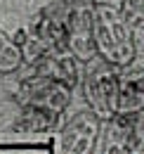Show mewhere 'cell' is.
<instances>
[{"mask_svg":"<svg viewBox=\"0 0 144 154\" xmlns=\"http://www.w3.org/2000/svg\"><path fill=\"white\" fill-rule=\"evenodd\" d=\"M144 107V62L142 55H135V59L121 66L118 74V104L116 114H137Z\"/></svg>","mask_w":144,"mask_h":154,"instance_id":"cell-7","label":"cell"},{"mask_svg":"<svg viewBox=\"0 0 144 154\" xmlns=\"http://www.w3.org/2000/svg\"><path fill=\"white\" fill-rule=\"evenodd\" d=\"M66 45L73 52V57L80 64L97 57L94 48V31H92V7L80 5V7H69L66 10Z\"/></svg>","mask_w":144,"mask_h":154,"instance_id":"cell-6","label":"cell"},{"mask_svg":"<svg viewBox=\"0 0 144 154\" xmlns=\"http://www.w3.org/2000/svg\"><path fill=\"white\" fill-rule=\"evenodd\" d=\"M85 64H88V69L80 78V83H83V93L88 100V109H92L104 123L111 116H116L121 66L102 59L99 55L92 57L90 62H85Z\"/></svg>","mask_w":144,"mask_h":154,"instance_id":"cell-2","label":"cell"},{"mask_svg":"<svg viewBox=\"0 0 144 154\" xmlns=\"http://www.w3.org/2000/svg\"><path fill=\"white\" fill-rule=\"evenodd\" d=\"M102 135V119L92 109H83L54 133L52 149L59 154H92Z\"/></svg>","mask_w":144,"mask_h":154,"instance_id":"cell-4","label":"cell"},{"mask_svg":"<svg viewBox=\"0 0 144 154\" xmlns=\"http://www.w3.org/2000/svg\"><path fill=\"white\" fill-rule=\"evenodd\" d=\"M90 5H104V7H116V10H123V0H90Z\"/></svg>","mask_w":144,"mask_h":154,"instance_id":"cell-12","label":"cell"},{"mask_svg":"<svg viewBox=\"0 0 144 154\" xmlns=\"http://www.w3.org/2000/svg\"><path fill=\"white\" fill-rule=\"evenodd\" d=\"M66 7H80V5H90V0H64Z\"/></svg>","mask_w":144,"mask_h":154,"instance_id":"cell-13","label":"cell"},{"mask_svg":"<svg viewBox=\"0 0 144 154\" xmlns=\"http://www.w3.org/2000/svg\"><path fill=\"white\" fill-rule=\"evenodd\" d=\"M31 69H33L31 74L52 76V78H57V81H62V83H66V85L73 88V90L80 85V62L73 57V52L69 48L45 52Z\"/></svg>","mask_w":144,"mask_h":154,"instance_id":"cell-8","label":"cell"},{"mask_svg":"<svg viewBox=\"0 0 144 154\" xmlns=\"http://www.w3.org/2000/svg\"><path fill=\"white\" fill-rule=\"evenodd\" d=\"M71 97L73 88L45 74H28L14 90V102L19 107H45L59 114H64Z\"/></svg>","mask_w":144,"mask_h":154,"instance_id":"cell-3","label":"cell"},{"mask_svg":"<svg viewBox=\"0 0 144 154\" xmlns=\"http://www.w3.org/2000/svg\"><path fill=\"white\" fill-rule=\"evenodd\" d=\"M90 7L97 55L116 66H128L137 55V48L132 38V29L123 17V10L104 5H90Z\"/></svg>","mask_w":144,"mask_h":154,"instance_id":"cell-1","label":"cell"},{"mask_svg":"<svg viewBox=\"0 0 144 154\" xmlns=\"http://www.w3.org/2000/svg\"><path fill=\"white\" fill-rule=\"evenodd\" d=\"M123 17L128 19L132 33L144 31V0H123Z\"/></svg>","mask_w":144,"mask_h":154,"instance_id":"cell-11","label":"cell"},{"mask_svg":"<svg viewBox=\"0 0 144 154\" xmlns=\"http://www.w3.org/2000/svg\"><path fill=\"white\" fill-rule=\"evenodd\" d=\"M21 64H24V59H21L19 45L10 33H5L0 29V74H12L21 69Z\"/></svg>","mask_w":144,"mask_h":154,"instance_id":"cell-10","label":"cell"},{"mask_svg":"<svg viewBox=\"0 0 144 154\" xmlns=\"http://www.w3.org/2000/svg\"><path fill=\"white\" fill-rule=\"evenodd\" d=\"M106 123L104 154H140L144 147V119L137 114H116Z\"/></svg>","mask_w":144,"mask_h":154,"instance_id":"cell-5","label":"cell"},{"mask_svg":"<svg viewBox=\"0 0 144 154\" xmlns=\"http://www.w3.org/2000/svg\"><path fill=\"white\" fill-rule=\"evenodd\" d=\"M59 112L45 109V107H21L12 131L19 135H43L59 126Z\"/></svg>","mask_w":144,"mask_h":154,"instance_id":"cell-9","label":"cell"}]
</instances>
